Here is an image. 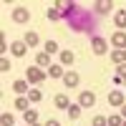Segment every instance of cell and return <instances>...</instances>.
<instances>
[{
	"instance_id": "obj_1",
	"label": "cell",
	"mask_w": 126,
	"mask_h": 126,
	"mask_svg": "<svg viewBox=\"0 0 126 126\" xmlns=\"http://www.w3.org/2000/svg\"><path fill=\"white\" fill-rule=\"evenodd\" d=\"M68 18V25L73 28V30H93V18L86 13V10H81V8H76L71 15H66Z\"/></svg>"
},
{
	"instance_id": "obj_2",
	"label": "cell",
	"mask_w": 126,
	"mask_h": 126,
	"mask_svg": "<svg viewBox=\"0 0 126 126\" xmlns=\"http://www.w3.org/2000/svg\"><path fill=\"white\" fill-rule=\"evenodd\" d=\"M91 50H93V53H96V56H103V53H106V50H109V43H106V40H103V38H93L91 40Z\"/></svg>"
},
{
	"instance_id": "obj_3",
	"label": "cell",
	"mask_w": 126,
	"mask_h": 126,
	"mask_svg": "<svg viewBox=\"0 0 126 126\" xmlns=\"http://www.w3.org/2000/svg\"><path fill=\"white\" fill-rule=\"evenodd\" d=\"M96 103V93L93 91H81V96H78V106H93Z\"/></svg>"
},
{
	"instance_id": "obj_4",
	"label": "cell",
	"mask_w": 126,
	"mask_h": 126,
	"mask_svg": "<svg viewBox=\"0 0 126 126\" xmlns=\"http://www.w3.org/2000/svg\"><path fill=\"white\" fill-rule=\"evenodd\" d=\"M111 46H116V50L126 48V33H124V30H116V33L111 35Z\"/></svg>"
},
{
	"instance_id": "obj_5",
	"label": "cell",
	"mask_w": 126,
	"mask_h": 126,
	"mask_svg": "<svg viewBox=\"0 0 126 126\" xmlns=\"http://www.w3.org/2000/svg\"><path fill=\"white\" fill-rule=\"evenodd\" d=\"M13 20H15V23H28V20H30L28 8H15L13 10Z\"/></svg>"
},
{
	"instance_id": "obj_6",
	"label": "cell",
	"mask_w": 126,
	"mask_h": 126,
	"mask_svg": "<svg viewBox=\"0 0 126 126\" xmlns=\"http://www.w3.org/2000/svg\"><path fill=\"white\" fill-rule=\"evenodd\" d=\"M25 50H28L25 40H15V43L10 46V53H13V56H18V58H23V56H25Z\"/></svg>"
},
{
	"instance_id": "obj_7",
	"label": "cell",
	"mask_w": 126,
	"mask_h": 126,
	"mask_svg": "<svg viewBox=\"0 0 126 126\" xmlns=\"http://www.w3.org/2000/svg\"><path fill=\"white\" fill-rule=\"evenodd\" d=\"M63 83H66V88H76L78 86V73L76 71H68L66 76H63Z\"/></svg>"
},
{
	"instance_id": "obj_8",
	"label": "cell",
	"mask_w": 126,
	"mask_h": 126,
	"mask_svg": "<svg viewBox=\"0 0 126 126\" xmlns=\"http://www.w3.org/2000/svg\"><path fill=\"white\" fill-rule=\"evenodd\" d=\"M43 78H46V73L40 71V68H28V81L30 83H40Z\"/></svg>"
},
{
	"instance_id": "obj_9",
	"label": "cell",
	"mask_w": 126,
	"mask_h": 126,
	"mask_svg": "<svg viewBox=\"0 0 126 126\" xmlns=\"http://www.w3.org/2000/svg\"><path fill=\"white\" fill-rule=\"evenodd\" d=\"M109 103H111V106H124V103H126L124 101V93L121 91H111L109 93Z\"/></svg>"
},
{
	"instance_id": "obj_10",
	"label": "cell",
	"mask_w": 126,
	"mask_h": 126,
	"mask_svg": "<svg viewBox=\"0 0 126 126\" xmlns=\"http://www.w3.org/2000/svg\"><path fill=\"white\" fill-rule=\"evenodd\" d=\"M48 76H50V78H63V76H66V71H63V66L53 63V66L48 68Z\"/></svg>"
},
{
	"instance_id": "obj_11",
	"label": "cell",
	"mask_w": 126,
	"mask_h": 126,
	"mask_svg": "<svg viewBox=\"0 0 126 126\" xmlns=\"http://www.w3.org/2000/svg\"><path fill=\"white\" fill-rule=\"evenodd\" d=\"M48 56H50V53H46V50H40V53L35 56V63H38V66H48V68H50L53 63H50V58H48Z\"/></svg>"
},
{
	"instance_id": "obj_12",
	"label": "cell",
	"mask_w": 126,
	"mask_h": 126,
	"mask_svg": "<svg viewBox=\"0 0 126 126\" xmlns=\"http://www.w3.org/2000/svg\"><path fill=\"white\" fill-rule=\"evenodd\" d=\"M111 61L119 63V66H124V63H126V48H124V50H113V53H111Z\"/></svg>"
},
{
	"instance_id": "obj_13",
	"label": "cell",
	"mask_w": 126,
	"mask_h": 126,
	"mask_svg": "<svg viewBox=\"0 0 126 126\" xmlns=\"http://www.w3.org/2000/svg\"><path fill=\"white\" fill-rule=\"evenodd\" d=\"M56 106H58V109H66V111H68L71 101H68V96H66V93H58V96H56Z\"/></svg>"
},
{
	"instance_id": "obj_14",
	"label": "cell",
	"mask_w": 126,
	"mask_h": 126,
	"mask_svg": "<svg viewBox=\"0 0 126 126\" xmlns=\"http://www.w3.org/2000/svg\"><path fill=\"white\" fill-rule=\"evenodd\" d=\"M13 91H15V93H28V91H30V88H28V81H15V83H13Z\"/></svg>"
},
{
	"instance_id": "obj_15",
	"label": "cell",
	"mask_w": 126,
	"mask_h": 126,
	"mask_svg": "<svg viewBox=\"0 0 126 126\" xmlns=\"http://www.w3.org/2000/svg\"><path fill=\"white\" fill-rule=\"evenodd\" d=\"M73 58H76V56H73L71 50H63V53H61V66H71Z\"/></svg>"
},
{
	"instance_id": "obj_16",
	"label": "cell",
	"mask_w": 126,
	"mask_h": 126,
	"mask_svg": "<svg viewBox=\"0 0 126 126\" xmlns=\"http://www.w3.org/2000/svg\"><path fill=\"white\" fill-rule=\"evenodd\" d=\"M113 20H116L119 28H126V10H119V13L113 15Z\"/></svg>"
},
{
	"instance_id": "obj_17",
	"label": "cell",
	"mask_w": 126,
	"mask_h": 126,
	"mask_svg": "<svg viewBox=\"0 0 126 126\" xmlns=\"http://www.w3.org/2000/svg\"><path fill=\"white\" fill-rule=\"evenodd\" d=\"M111 8H113V3H106V0H98V3H96V10H98V13H109Z\"/></svg>"
},
{
	"instance_id": "obj_18",
	"label": "cell",
	"mask_w": 126,
	"mask_h": 126,
	"mask_svg": "<svg viewBox=\"0 0 126 126\" xmlns=\"http://www.w3.org/2000/svg\"><path fill=\"white\" fill-rule=\"evenodd\" d=\"M25 46H30V48L38 46V33H33V30H30V33L25 35Z\"/></svg>"
},
{
	"instance_id": "obj_19",
	"label": "cell",
	"mask_w": 126,
	"mask_h": 126,
	"mask_svg": "<svg viewBox=\"0 0 126 126\" xmlns=\"http://www.w3.org/2000/svg\"><path fill=\"white\" fill-rule=\"evenodd\" d=\"M40 98H43V93H40L38 88H30V91H28V101L35 103V101H40Z\"/></svg>"
},
{
	"instance_id": "obj_20",
	"label": "cell",
	"mask_w": 126,
	"mask_h": 126,
	"mask_svg": "<svg viewBox=\"0 0 126 126\" xmlns=\"http://www.w3.org/2000/svg\"><path fill=\"white\" fill-rule=\"evenodd\" d=\"M35 119H38V113H35L33 109H28V111H25V124H28V126L35 124Z\"/></svg>"
},
{
	"instance_id": "obj_21",
	"label": "cell",
	"mask_w": 126,
	"mask_h": 126,
	"mask_svg": "<svg viewBox=\"0 0 126 126\" xmlns=\"http://www.w3.org/2000/svg\"><path fill=\"white\" fill-rule=\"evenodd\" d=\"M15 109H20V111H28V98H15Z\"/></svg>"
},
{
	"instance_id": "obj_22",
	"label": "cell",
	"mask_w": 126,
	"mask_h": 126,
	"mask_svg": "<svg viewBox=\"0 0 126 126\" xmlns=\"http://www.w3.org/2000/svg\"><path fill=\"white\" fill-rule=\"evenodd\" d=\"M68 116L71 119H78L81 116V106H73V103H71V106H68Z\"/></svg>"
},
{
	"instance_id": "obj_23",
	"label": "cell",
	"mask_w": 126,
	"mask_h": 126,
	"mask_svg": "<svg viewBox=\"0 0 126 126\" xmlns=\"http://www.w3.org/2000/svg\"><path fill=\"white\" fill-rule=\"evenodd\" d=\"M106 121H109V126H124V119L121 116H109Z\"/></svg>"
},
{
	"instance_id": "obj_24",
	"label": "cell",
	"mask_w": 126,
	"mask_h": 126,
	"mask_svg": "<svg viewBox=\"0 0 126 126\" xmlns=\"http://www.w3.org/2000/svg\"><path fill=\"white\" fill-rule=\"evenodd\" d=\"M58 50V43L56 40H46V53H56Z\"/></svg>"
},
{
	"instance_id": "obj_25",
	"label": "cell",
	"mask_w": 126,
	"mask_h": 126,
	"mask_svg": "<svg viewBox=\"0 0 126 126\" xmlns=\"http://www.w3.org/2000/svg\"><path fill=\"white\" fill-rule=\"evenodd\" d=\"M0 124H3V126H13V124H15V119L10 116V113H3V119H0Z\"/></svg>"
},
{
	"instance_id": "obj_26",
	"label": "cell",
	"mask_w": 126,
	"mask_h": 126,
	"mask_svg": "<svg viewBox=\"0 0 126 126\" xmlns=\"http://www.w3.org/2000/svg\"><path fill=\"white\" fill-rule=\"evenodd\" d=\"M93 126H109V121L103 116H96V119H93Z\"/></svg>"
},
{
	"instance_id": "obj_27",
	"label": "cell",
	"mask_w": 126,
	"mask_h": 126,
	"mask_svg": "<svg viewBox=\"0 0 126 126\" xmlns=\"http://www.w3.org/2000/svg\"><path fill=\"white\" fill-rule=\"evenodd\" d=\"M58 15H61V13H58V10H56V8H48V20H56Z\"/></svg>"
},
{
	"instance_id": "obj_28",
	"label": "cell",
	"mask_w": 126,
	"mask_h": 126,
	"mask_svg": "<svg viewBox=\"0 0 126 126\" xmlns=\"http://www.w3.org/2000/svg\"><path fill=\"white\" fill-rule=\"evenodd\" d=\"M0 71H10V61H8V58L0 61Z\"/></svg>"
},
{
	"instance_id": "obj_29",
	"label": "cell",
	"mask_w": 126,
	"mask_h": 126,
	"mask_svg": "<svg viewBox=\"0 0 126 126\" xmlns=\"http://www.w3.org/2000/svg\"><path fill=\"white\" fill-rule=\"evenodd\" d=\"M119 78L126 81V63H124V66H119Z\"/></svg>"
},
{
	"instance_id": "obj_30",
	"label": "cell",
	"mask_w": 126,
	"mask_h": 126,
	"mask_svg": "<svg viewBox=\"0 0 126 126\" xmlns=\"http://www.w3.org/2000/svg\"><path fill=\"white\" fill-rule=\"evenodd\" d=\"M46 126H61V124H58L56 119H48V121H46Z\"/></svg>"
},
{
	"instance_id": "obj_31",
	"label": "cell",
	"mask_w": 126,
	"mask_h": 126,
	"mask_svg": "<svg viewBox=\"0 0 126 126\" xmlns=\"http://www.w3.org/2000/svg\"><path fill=\"white\" fill-rule=\"evenodd\" d=\"M121 119H126V103L121 106Z\"/></svg>"
},
{
	"instance_id": "obj_32",
	"label": "cell",
	"mask_w": 126,
	"mask_h": 126,
	"mask_svg": "<svg viewBox=\"0 0 126 126\" xmlns=\"http://www.w3.org/2000/svg\"><path fill=\"white\" fill-rule=\"evenodd\" d=\"M30 126H40V124H30Z\"/></svg>"
},
{
	"instance_id": "obj_33",
	"label": "cell",
	"mask_w": 126,
	"mask_h": 126,
	"mask_svg": "<svg viewBox=\"0 0 126 126\" xmlns=\"http://www.w3.org/2000/svg\"><path fill=\"white\" fill-rule=\"evenodd\" d=\"M124 83H126V81H124Z\"/></svg>"
}]
</instances>
